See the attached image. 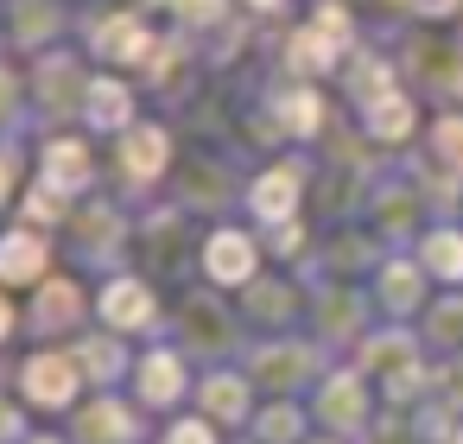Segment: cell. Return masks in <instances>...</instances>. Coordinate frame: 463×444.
<instances>
[{
    "instance_id": "1",
    "label": "cell",
    "mask_w": 463,
    "mask_h": 444,
    "mask_svg": "<svg viewBox=\"0 0 463 444\" xmlns=\"http://www.w3.org/2000/svg\"><path fill=\"white\" fill-rule=\"evenodd\" d=\"M374 128L381 134H406V102H381L374 109Z\"/></svg>"
},
{
    "instance_id": "2",
    "label": "cell",
    "mask_w": 463,
    "mask_h": 444,
    "mask_svg": "<svg viewBox=\"0 0 463 444\" xmlns=\"http://www.w3.org/2000/svg\"><path fill=\"white\" fill-rule=\"evenodd\" d=\"M77 165H83V159H77V146H64V153H58V184H77V178H83Z\"/></svg>"
},
{
    "instance_id": "3",
    "label": "cell",
    "mask_w": 463,
    "mask_h": 444,
    "mask_svg": "<svg viewBox=\"0 0 463 444\" xmlns=\"http://www.w3.org/2000/svg\"><path fill=\"white\" fill-rule=\"evenodd\" d=\"M128 159H134V165H159V140H134Z\"/></svg>"
},
{
    "instance_id": "4",
    "label": "cell",
    "mask_w": 463,
    "mask_h": 444,
    "mask_svg": "<svg viewBox=\"0 0 463 444\" xmlns=\"http://www.w3.org/2000/svg\"><path fill=\"white\" fill-rule=\"evenodd\" d=\"M216 267H222V273H235V267H241V248H235V241H222V248H216Z\"/></svg>"
},
{
    "instance_id": "5",
    "label": "cell",
    "mask_w": 463,
    "mask_h": 444,
    "mask_svg": "<svg viewBox=\"0 0 463 444\" xmlns=\"http://www.w3.org/2000/svg\"><path fill=\"white\" fill-rule=\"evenodd\" d=\"M260 203H267V210H279V203H286V178H273V184L260 191Z\"/></svg>"
}]
</instances>
